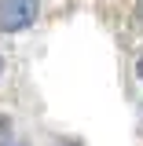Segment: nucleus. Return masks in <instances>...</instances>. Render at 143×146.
Here are the masks:
<instances>
[{"label":"nucleus","mask_w":143,"mask_h":146,"mask_svg":"<svg viewBox=\"0 0 143 146\" xmlns=\"http://www.w3.org/2000/svg\"><path fill=\"white\" fill-rule=\"evenodd\" d=\"M40 0H0V29L4 33H22L26 26H33Z\"/></svg>","instance_id":"1"},{"label":"nucleus","mask_w":143,"mask_h":146,"mask_svg":"<svg viewBox=\"0 0 143 146\" xmlns=\"http://www.w3.org/2000/svg\"><path fill=\"white\" fill-rule=\"evenodd\" d=\"M136 77H140V80H143V55H140V58H136Z\"/></svg>","instance_id":"3"},{"label":"nucleus","mask_w":143,"mask_h":146,"mask_svg":"<svg viewBox=\"0 0 143 146\" xmlns=\"http://www.w3.org/2000/svg\"><path fill=\"white\" fill-rule=\"evenodd\" d=\"M62 146H81V143H62Z\"/></svg>","instance_id":"7"},{"label":"nucleus","mask_w":143,"mask_h":146,"mask_svg":"<svg viewBox=\"0 0 143 146\" xmlns=\"http://www.w3.org/2000/svg\"><path fill=\"white\" fill-rule=\"evenodd\" d=\"M7 124H11V121H7V117H0V128H7Z\"/></svg>","instance_id":"4"},{"label":"nucleus","mask_w":143,"mask_h":146,"mask_svg":"<svg viewBox=\"0 0 143 146\" xmlns=\"http://www.w3.org/2000/svg\"><path fill=\"white\" fill-rule=\"evenodd\" d=\"M0 146H26V143H0Z\"/></svg>","instance_id":"5"},{"label":"nucleus","mask_w":143,"mask_h":146,"mask_svg":"<svg viewBox=\"0 0 143 146\" xmlns=\"http://www.w3.org/2000/svg\"><path fill=\"white\" fill-rule=\"evenodd\" d=\"M136 26L143 29V4H136Z\"/></svg>","instance_id":"2"},{"label":"nucleus","mask_w":143,"mask_h":146,"mask_svg":"<svg viewBox=\"0 0 143 146\" xmlns=\"http://www.w3.org/2000/svg\"><path fill=\"white\" fill-rule=\"evenodd\" d=\"M0 73H4V55H0Z\"/></svg>","instance_id":"6"}]
</instances>
